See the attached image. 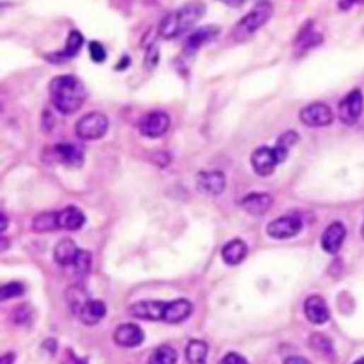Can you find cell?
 I'll list each match as a JSON object with an SVG mask.
<instances>
[{
	"label": "cell",
	"instance_id": "6da1fadb",
	"mask_svg": "<svg viewBox=\"0 0 364 364\" xmlns=\"http://www.w3.org/2000/svg\"><path fill=\"white\" fill-rule=\"evenodd\" d=\"M49 94L54 108L63 115H70L78 111L87 98L83 81L71 74L54 77L49 84Z\"/></svg>",
	"mask_w": 364,
	"mask_h": 364
},
{
	"label": "cell",
	"instance_id": "7a4b0ae2",
	"mask_svg": "<svg viewBox=\"0 0 364 364\" xmlns=\"http://www.w3.org/2000/svg\"><path fill=\"white\" fill-rule=\"evenodd\" d=\"M206 12V6L201 2H191L182 8L168 13L158 26L160 37L165 40L177 39L191 29L202 19Z\"/></svg>",
	"mask_w": 364,
	"mask_h": 364
},
{
	"label": "cell",
	"instance_id": "3957f363",
	"mask_svg": "<svg viewBox=\"0 0 364 364\" xmlns=\"http://www.w3.org/2000/svg\"><path fill=\"white\" fill-rule=\"evenodd\" d=\"M274 5L271 2H259L254 9L242 18L232 29L230 37L235 43H244L262 29L274 16Z\"/></svg>",
	"mask_w": 364,
	"mask_h": 364
},
{
	"label": "cell",
	"instance_id": "277c9868",
	"mask_svg": "<svg viewBox=\"0 0 364 364\" xmlns=\"http://www.w3.org/2000/svg\"><path fill=\"white\" fill-rule=\"evenodd\" d=\"M108 118L105 114L94 111L84 114L76 123V134L86 141L102 139L108 131Z\"/></svg>",
	"mask_w": 364,
	"mask_h": 364
},
{
	"label": "cell",
	"instance_id": "5b68a950",
	"mask_svg": "<svg viewBox=\"0 0 364 364\" xmlns=\"http://www.w3.org/2000/svg\"><path fill=\"white\" fill-rule=\"evenodd\" d=\"M363 110H364V97H363V93L358 88H356L350 91L339 102L337 115L344 126H354L361 118Z\"/></svg>",
	"mask_w": 364,
	"mask_h": 364
},
{
	"label": "cell",
	"instance_id": "8992f818",
	"mask_svg": "<svg viewBox=\"0 0 364 364\" xmlns=\"http://www.w3.org/2000/svg\"><path fill=\"white\" fill-rule=\"evenodd\" d=\"M299 118L306 127L323 129L333 123V110L324 102H313L300 110Z\"/></svg>",
	"mask_w": 364,
	"mask_h": 364
},
{
	"label": "cell",
	"instance_id": "52a82bcc",
	"mask_svg": "<svg viewBox=\"0 0 364 364\" xmlns=\"http://www.w3.org/2000/svg\"><path fill=\"white\" fill-rule=\"evenodd\" d=\"M171 126V118L165 111H150L140 119V133L148 139L163 137Z\"/></svg>",
	"mask_w": 364,
	"mask_h": 364
},
{
	"label": "cell",
	"instance_id": "ba28073f",
	"mask_svg": "<svg viewBox=\"0 0 364 364\" xmlns=\"http://www.w3.org/2000/svg\"><path fill=\"white\" fill-rule=\"evenodd\" d=\"M303 228V222L296 215H285L268 223L266 232L271 237L282 240L296 236Z\"/></svg>",
	"mask_w": 364,
	"mask_h": 364
},
{
	"label": "cell",
	"instance_id": "9c48e42d",
	"mask_svg": "<svg viewBox=\"0 0 364 364\" xmlns=\"http://www.w3.org/2000/svg\"><path fill=\"white\" fill-rule=\"evenodd\" d=\"M278 164H281L278 154L274 147L262 146L257 148L251 155V165L254 171L259 177H269L276 170Z\"/></svg>",
	"mask_w": 364,
	"mask_h": 364
},
{
	"label": "cell",
	"instance_id": "30bf717a",
	"mask_svg": "<svg viewBox=\"0 0 364 364\" xmlns=\"http://www.w3.org/2000/svg\"><path fill=\"white\" fill-rule=\"evenodd\" d=\"M196 188L208 196H218L226 188V177L222 171H201L196 175Z\"/></svg>",
	"mask_w": 364,
	"mask_h": 364
},
{
	"label": "cell",
	"instance_id": "8fae6325",
	"mask_svg": "<svg viewBox=\"0 0 364 364\" xmlns=\"http://www.w3.org/2000/svg\"><path fill=\"white\" fill-rule=\"evenodd\" d=\"M167 309V302L161 300H140L129 307V313L133 317L151 320V322H164V315Z\"/></svg>",
	"mask_w": 364,
	"mask_h": 364
},
{
	"label": "cell",
	"instance_id": "7c38bea8",
	"mask_svg": "<svg viewBox=\"0 0 364 364\" xmlns=\"http://www.w3.org/2000/svg\"><path fill=\"white\" fill-rule=\"evenodd\" d=\"M112 339L119 347L133 348L144 341V331L136 323H123L115 329Z\"/></svg>",
	"mask_w": 364,
	"mask_h": 364
},
{
	"label": "cell",
	"instance_id": "4fadbf2b",
	"mask_svg": "<svg viewBox=\"0 0 364 364\" xmlns=\"http://www.w3.org/2000/svg\"><path fill=\"white\" fill-rule=\"evenodd\" d=\"M346 235H347V230H346V226L341 223V222H333L330 223L323 236H322V248L324 252L330 254V255H336L341 245L343 242L346 239Z\"/></svg>",
	"mask_w": 364,
	"mask_h": 364
},
{
	"label": "cell",
	"instance_id": "5bb4252c",
	"mask_svg": "<svg viewBox=\"0 0 364 364\" xmlns=\"http://www.w3.org/2000/svg\"><path fill=\"white\" fill-rule=\"evenodd\" d=\"M272 204L274 198L268 192H251L242 198L240 208L249 215L261 216L271 209Z\"/></svg>",
	"mask_w": 364,
	"mask_h": 364
},
{
	"label": "cell",
	"instance_id": "9a60e30c",
	"mask_svg": "<svg viewBox=\"0 0 364 364\" xmlns=\"http://www.w3.org/2000/svg\"><path fill=\"white\" fill-rule=\"evenodd\" d=\"M54 155L56 160L70 168H77L81 167L84 163V151L81 147L76 144H69V143H61L54 147Z\"/></svg>",
	"mask_w": 364,
	"mask_h": 364
},
{
	"label": "cell",
	"instance_id": "2e32d148",
	"mask_svg": "<svg viewBox=\"0 0 364 364\" xmlns=\"http://www.w3.org/2000/svg\"><path fill=\"white\" fill-rule=\"evenodd\" d=\"M305 315L313 324H324L330 317L327 303L319 295H312L305 300Z\"/></svg>",
	"mask_w": 364,
	"mask_h": 364
},
{
	"label": "cell",
	"instance_id": "e0dca14e",
	"mask_svg": "<svg viewBox=\"0 0 364 364\" xmlns=\"http://www.w3.org/2000/svg\"><path fill=\"white\" fill-rule=\"evenodd\" d=\"M84 43V37L78 30H73L70 32L67 40H66V46L61 52L57 53H52L47 54L46 59L52 63H63L67 61L70 59H73L74 56H77V53L81 50V46Z\"/></svg>",
	"mask_w": 364,
	"mask_h": 364
},
{
	"label": "cell",
	"instance_id": "ac0fdd59",
	"mask_svg": "<svg viewBox=\"0 0 364 364\" xmlns=\"http://www.w3.org/2000/svg\"><path fill=\"white\" fill-rule=\"evenodd\" d=\"M219 33V28L216 26H206V28H201L196 32H194L185 43L184 47V53L188 56L195 54L202 46H205L206 43H209L213 37H216Z\"/></svg>",
	"mask_w": 364,
	"mask_h": 364
},
{
	"label": "cell",
	"instance_id": "d6986e66",
	"mask_svg": "<svg viewBox=\"0 0 364 364\" xmlns=\"http://www.w3.org/2000/svg\"><path fill=\"white\" fill-rule=\"evenodd\" d=\"M192 303L187 299H177L167 302V309L164 315V322L170 324H177L187 320L192 313Z\"/></svg>",
	"mask_w": 364,
	"mask_h": 364
},
{
	"label": "cell",
	"instance_id": "ffe728a7",
	"mask_svg": "<svg viewBox=\"0 0 364 364\" xmlns=\"http://www.w3.org/2000/svg\"><path fill=\"white\" fill-rule=\"evenodd\" d=\"M57 222L59 229L78 230L86 223V215L80 208L71 205L57 212Z\"/></svg>",
	"mask_w": 364,
	"mask_h": 364
},
{
	"label": "cell",
	"instance_id": "44dd1931",
	"mask_svg": "<svg viewBox=\"0 0 364 364\" xmlns=\"http://www.w3.org/2000/svg\"><path fill=\"white\" fill-rule=\"evenodd\" d=\"M105 315H107V307H105V303L101 300L88 299L78 310L80 320L87 326H94L100 323Z\"/></svg>",
	"mask_w": 364,
	"mask_h": 364
},
{
	"label": "cell",
	"instance_id": "7402d4cb",
	"mask_svg": "<svg viewBox=\"0 0 364 364\" xmlns=\"http://www.w3.org/2000/svg\"><path fill=\"white\" fill-rule=\"evenodd\" d=\"M222 259L225 264L235 266L239 265L248 255V247L242 239H232L222 248Z\"/></svg>",
	"mask_w": 364,
	"mask_h": 364
},
{
	"label": "cell",
	"instance_id": "603a6c76",
	"mask_svg": "<svg viewBox=\"0 0 364 364\" xmlns=\"http://www.w3.org/2000/svg\"><path fill=\"white\" fill-rule=\"evenodd\" d=\"M78 251L80 249L71 239H61L54 247V261L61 266L73 265Z\"/></svg>",
	"mask_w": 364,
	"mask_h": 364
},
{
	"label": "cell",
	"instance_id": "cb8c5ba5",
	"mask_svg": "<svg viewBox=\"0 0 364 364\" xmlns=\"http://www.w3.org/2000/svg\"><path fill=\"white\" fill-rule=\"evenodd\" d=\"M188 364H206L208 344L204 340H191L185 348Z\"/></svg>",
	"mask_w": 364,
	"mask_h": 364
},
{
	"label": "cell",
	"instance_id": "d4e9b609",
	"mask_svg": "<svg viewBox=\"0 0 364 364\" xmlns=\"http://www.w3.org/2000/svg\"><path fill=\"white\" fill-rule=\"evenodd\" d=\"M32 228L37 233H45V232H52V230L59 229L57 212H43V213H39L33 219Z\"/></svg>",
	"mask_w": 364,
	"mask_h": 364
},
{
	"label": "cell",
	"instance_id": "484cf974",
	"mask_svg": "<svg viewBox=\"0 0 364 364\" xmlns=\"http://www.w3.org/2000/svg\"><path fill=\"white\" fill-rule=\"evenodd\" d=\"M298 141H299V134L295 133V131H286V133H283V134L278 139L276 146H275L274 148H275V151H276L278 158H279L281 163L286 161L290 148H292Z\"/></svg>",
	"mask_w": 364,
	"mask_h": 364
},
{
	"label": "cell",
	"instance_id": "4316f807",
	"mask_svg": "<svg viewBox=\"0 0 364 364\" xmlns=\"http://www.w3.org/2000/svg\"><path fill=\"white\" fill-rule=\"evenodd\" d=\"M178 354L171 346H160L157 347L148 358V364H177Z\"/></svg>",
	"mask_w": 364,
	"mask_h": 364
},
{
	"label": "cell",
	"instance_id": "83f0119b",
	"mask_svg": "<svg viewBox=\"0 0 364 364\" xmlns=\"http://www.w3.org/2000/svg\"><path fill=\"white\" fill-rule=\"evenodd\" d=\"M309 344H310V347H312L315 351L320 353L322 356H327V357L333 356V344H331V340H330L327 336L322 334V333H315V334L310 337Z\"/></svg>",
	"mask_w": 364,
	"mask_h": 364
},
{
	"label": "cell",
	"instance_id": "f1b7e54d",
	"mask_svg": "<svg viewBox=\"0 0 364 364\" xmlns=\"http://www.w3.org/2000/svg\"><path fill=\"white\" fill-rule=\"evenodd\" d=\"M73 265H74V269H76L77 275H81V276L87 275L91 271V265H93L91 254L88 251L80 249Z\"/></svg>",
	"mask_w": 364,
	"mask_h": 364
},
{
	"label": "cell",
	"instance_id": "f546056e",
	"mask_svg": "<svg viewBox=\"0 0 364 364\" xmlns=\"http://www.w3.org/2000/svg\"><path fill=\"white\" fill-rule=\"evenodd\" d=\"M25 293V286L19 282H11V283H6L2 286V289H0V300L2 302H6L9 299H13V298H19Z\"/></svg>",
	"mask_w": 364,
	"mask_h": 364
},
{
	"label": "cell",
	"instance_id": "4dcf8cb0",
	"mask_svg": "<svg viewBox=\"0 0 364 364\" xmlns=\"http://www.w3.org/2000/svg\"><path fill=\"white\" fill-rule=\"evenodd\" d=\"M88 52H90L93 61H95V63H102L107 57V52L100 42H91L88 46Z\"/></svg>",
	"mask_w": 364,
	"mask_h": 364
},
{
	"label": "cell",
	"instance_id": "1f68e13d",
	"mask_svg": "<svg viewBox=\"0 0 364 364\" xmlns=\"http://www.w3.org/2000/svg\"><path fill=\"white\" fill-rule=\"evenodd\" d=\"M219 364H248V360L235 351H230L221 358Z\"/></svg>",
	"mask_w": 364,
	"mask_h": 364
},
{
	"label": "cell",
	"instance_id": "d6a6232c",
	"mask_svg": "<svg viewBox=\"0 0 364 364\" xmlns=\"http://www.w3.org/2000/svg\"><path fill=\"white\" fill-rule=\"evenodd\" d=\"M160 61V52L155 46H151V49L147 52V57H146V66L150 69H154Z\"/></svg>",
	"mask_w": 364,
	"mask_h": 364
},
{
	"label": "cell",
	"instance_id": "836d02e7",
	"mask_svg": "<svg viewBox=\"0 0 364 364\" xmlns=\"http://www.w3.org/2000/svg\"><path fill=\"white\" fill-rule=\"evenodd\" d=\"M360 4H364V0H340L339 6H340V9L347 11V9H350L353 5H360Z\"/></svg>",
	"mask_w": 364,
	"mask_h": 364
},
{
	"label": "cell",
	"instance_id": "e575fe53",
	"mask_svg": "<svg viewBox=\"0 0 364 364\" xmlns=\"http://www.w3.org/2000/svg\"><path fill=\"white\" fill-rule=\"evenodd\" d=\"M218 2H221L226 6H230V8H240L245 4V0H218Z\"/></svg>",
	"mask_w": 364,
	"mask_h": 364
},
{
	"label": "cell",
	"instance_id": "d590c367",
	"mask_svg": "<svg viewBox=\"0 0 364 364\" xmlns=\"http://www.w3.org/2000/svg\"><path fill=\"white\" fill-rule=\"evenodd\" d=\"M285 364H310V363H309V360L296 356V357H289V358L285 361Z\"/></svg>",
	"mask_w": 364,
	"mask_h": 364
},
{
	"label": "cell",
	"instance_id": "8d00e7d4",
	"mask_svg": "<svg viewBox=\"0 0 364 364\" xmlns=\"http://www.w3.org/2000/svg\"><path fill=\"white\" fill-rule=\"evenodd\" d=\"M13 361H15L13 353H6L2 358H0V364H13Z\"/></svg>",
	"mask_w": 364,
	"mask_h": 364
},
{
	"label": "cell",
	"instance_id": "74e56055",
	"mask_svg": "<svg viewBox=\"0 0 364 364\" xmlns=\"http://www.w3.org/2000/svg\"><path fill=\"white\" fill-rule=\"evenodd\" d=\"M0 221H2V225H0V230L5 232L8 229V218H6L5 213L0 215Z\"/></svg>",
	"mask_w": 364,
	"mask_h": 364
},
{
	"label": "cell",
	"instance_id": "f35d334b",
	"mask_svg": "<svg viewBox=\"0 0 364 364\" xmlns=\"http://www.w3.org/2000/svg\"><path fill=\"white\" fill-rule=\"evenodd\" d=\"M0 240H2V251L5 252L6 251V248H8V237H2V239H0Z\"/></svg>",
	"mask_w": 364,
	"mask_h": 364
},
{
	"label": "cell",
	"instance_id": "ab89813d",
	"mask_svg": "<svg viewBox=\"0 0 364 364\" xmlns=\"http://www.w3.org/2000/svg\"><path fill=\"white\" fill-rule=\"evenodd\" d=\"M354 364H364V357H361L357 361H354Z\"/></svg>",
	"mask_w": 364,
	"mask_h": 364
},
{
	"label": "cell",
	"instance_id": "60d3db41",
	"mask_svg": "<svg viewBox=\"0 0 364 364\" xmlns=\"http://www.w3.org/2000/svg\"><path fill=\"white\" fill-rule=\"evenodd\" d=\"M361 236H363V239H364V223H363V228H361Z\"/></svg>",
	"mask_w": 364,
	"mask_h": 364
}]
</instances>
